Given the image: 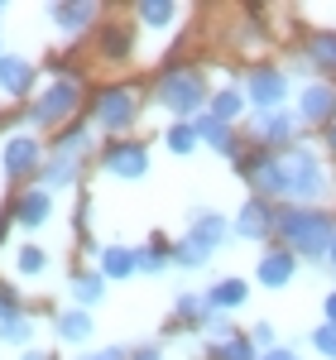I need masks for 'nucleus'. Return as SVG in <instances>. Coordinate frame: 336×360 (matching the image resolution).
<instances>
[{
  "mask_svg": "<svg viewBox=\"0 0 336 360\" xmlns=\"http://www.w3.org/2000/svg\"><path fill=\"white\" fill-rule=\"evenodd\" d=\"M135 360H164V351H159V346H140V351H135Z\"/></svg>",
  "mask_w": 336,
  "mask_h": 360,
  "instance_id": "ea45409f",
  "label": "nucleus"
},
{
  "mask_svg": "<svg viewBox=\"0 0 336 360\" xmlns=\"http://www.w3.org/2000/svg\"><path fill=\"white\" fill-rule=\"evenodd\" d=\"M101 168L111 173V178H125V183H135L149 173V149L135 144V139H120L111 149H101Z\"/></svg>",
  "mask_w": 336,
  "mask_h": 360,
  "instance_id": "1a4fd4ad",
  "label": "nucleus"
},
{
  "mask_svg": "<svg viewBox=\"0 0 336 360\" xmlns=\"http://www.w3.org/2000/svg\"><path fill=\"white\" fill-rule=\"evenodd\" d=\"M10 312H20V307H15V293H5V288H0V322H5Z\"/></svg>",
  "mask_w": 336,
  "mask_h": 360,
  "instance_id": "4c0bfd02",
  "label": "nucleus"
},
{
  "mask_svg": "<svg viewBox=\"0 0 336 360\" xmlns=\"http://www.w3.org/2000/svg\"><path fill=\"white\" fill-rule=\"evenodd\" d=\"M327 149L336 154V125H327Z\"/></svg>",
  "mask_w": 336,
  "mask_h": 360,
  "instance_id": "79ce46f5",
  "label": "nucleus"
},
{
  "mask_svg": "<svg viewBox=\"0 0 336 360\" xmlns=\"http://www.w3.org/2000/svg\"><path fill=\"white\" fill-rule=\"evenodd\" d=\"M53 332L63 336L67 346H86V341H91V312H82V307L58 312V317H53Z\"/></svg>",
  "mask_w": 336,
  "mask_h": 360,
  "instance_id": "6ab92c4d",
  "label": "nucleus"
},
{
  "mask_svg": "<svg viewBox=\"0 0 336 360\" xmlns=\"http://www.w3.org/2000/svg\"><path fill=\"white\" fill-rule=\"evenodd\" d=\"M207 259H212V255H202V250H197L193 240H188V236H183L178 245H173V264H183V269H202Z\"/></svg>",
  "mask_w": 336,
  "mask_h": 360,
  "instance_id": "473e14b6",
  "label": "nucleus"
},
{
  "mask_svg": "<svg viewBox=\"0 0 336 360\" xmlns=\"http://www.w3.org/2000/svg\"><path fill=\"white\" fill-rule=\"evenodd\" d=\"M327 259H332V269H336V240H332V250H327Z\"/></svg>",
  "mask_w": 336,
  "mask_h": 360,
  "instance_id": "c03bdc74",
  "label": "nucleus"
},
{
  "mask_svg": "<svg viewBox=\"0 0 336 360\" xmlns=\"http://www.w3.org/2000/svg\"><path fill=\"white\" fill-rule=\"evenodd\" d=\"M202 336H207L212 346H226V341L235 336V327H231V317H226V312H207V317H202Z\"/></svg>",
  "mask_w": 336,
  "mask_h": 360,
  "instance_id": "7c9ffc66",
  "label": "nucleus"
},
{
  "mask_svg": "<svg viewBox=\"0 0 336 360\" xmlns=\"http://www.w3.org/2000/svg\"><path fill=\"white\" fill-rule=\"evenodd\" d=\"M0 86H5L10 96H25L29 86H34V63H29V58L5 53V58H0Z\"/></svg>",
  "mask_w": 336,
  "mask_h": 360,
  "instance_id": "a211bd4d",
  "label": "nucleus"
},
{
  "mask_svg": "<svg viewBox=\"0 0 336 360\" xmlns=\"http://www.w3.org/2000/svg\"><path fill=\"white\" fill-rule=\"evenodd\" d=\"M0 15H5V5H0Z\"/></svg>",
  "mask_w": 336,
  "mask_h": 360,
  "instance_id": "a18cd8bd",
  "label": "nucleus"
},
{
  "mask_svg": "<svg viewBox=\"0 0 336 360\" xmlns=\"http://www.w3.org/2000/svg\"><path fill=\"white\" fill-rule=\"evenodd\" d=\"M20 360H49V356H44V351H25Z\"/></svg>",
  "mask_w": 336,
  "mask_h": 360,
  "instance_id": "37998d69",
  "label": "nucleus"
},
{
  "mask_svg": "<svg viewBox=\"0 0 336 360\" xmlns=\"http://www.w3.org/2000/svg\"><path fill=\"white\" fill-rule=\"evenodd\" d=\"M86 149H91V130H86V125H77V130H67V135L58 139L53 154H49V164H44V193H53V188H67V183H77Z\"/></svg>",
  "mask_w": 336,
  "mask_h": 360,
  "instance_id": "20e7f679",
  "label": "nucleus"
},
{
  "mask_svg": "<svg viewBox=\"0 0 336 360\" xmlns=\"http://www.w3.org/2000/svg\"><path fill=\"white\" fill-rule=\"evenodd\" d=\"M49 15H53V25L63 29V34H82V29L96 20V5H53Z\"/></svg>",
  "mask_w": 336,
  "mask_h": 360,
  "instance_id": "4be33fe9",
  "label": "nucleus"
},
{
  "mask_svg": "<svg viewBox=\"0 0 336 360\" xmlns=\"http://www.w3.org/2000/svg\"><path fill=\"white\" fill-rule=\"evenodd\" d=\"M125 49H130V34H125V29H111V39H106V53H111V58H125Z\"/></svg>",
  "mask_w": 336,
  "mask_h": 360,
  "instance_id": "c9c22d12",
  "label": "nucleus"
},
{
  "mask_svg": "<svg viewBox=\"0 0 336 360\" xmlns=\"http://www.w3.org/2000/svg\"><path fill=\"white\" fill-rule=\"evenodd\" d=\"M154 96H159L164 111H173L178 120H188V115L202 111V101H207V82H202L197 68H168V72H159Z\"/></svg>",
  "mask_w": 336,
  "mask_h": 360,
  "instance_id": "7ed1b4c3",
  "label": "nucleus"
},
{
  "mask_svg": "<svg viewBox=\"0 0 336 360\" xmlns=\"http://www.w3.org/2000/svg\"><path fill=\"white\" fill-rule=\"evenodd\" d=\"M49 212H53V193H44V188H29V193L15 202V226H25V231H39V226L49 221Z\"/></svg>",
  "mask_w": 336,
  "mask_h": 360,
  "instance_id": "dca6fc26",
  "label": "nucleus"
},
{
  "mask_svg": "<svg viewBox=\"0 0 336 360\" xmlns=\"http://www.w3.org/2000/svg\"><path fill=\"white\" fill-rule=\"evenodd\" d=\"M308 63L317 72H336V29H322L308 39Z\"/></svg>",
  "mask_w": 336,
  "mask_h": 360,
  "instance_id": "412c9836",
  "label": "nucleus"
},
{
  "mask_svg": "<svg viewBox=\"0 0 336 360\" xmlns=\"http://www.w3.org/2000/svg\"><path fill=\"white\" fill-rule=\"evenodd\" d=\"M283 96H288V72H279V68L245 72V101H254V111H279Z\"/></svg>",
  "mask_w": 336,
  "mask_h": 360,
  "instance_id": "0eeeda50",
  "label": "nucleus"
},
{
  "mask_svg": "<svg viewBox=\"0 0 336 360\" xmlns=\"http://www.w3.org/2000/svg\"><path fill=\"white\" fill-rule=\"evenodd\" d=\"M240 111H245V91H240V86H226V91H217V96H212V111H207V115H217V120H226V125H231Z\"/></svg>",
  "mask_w": 336,
  "mask_h": 360,
  "instance_id": "b1692460",
  "label": "nucleus"
},
{
  "mask_svg": "<svg viewBox=\"0 0 336 360\" xmlns=\"http://www.w3.org/2000/svg\"><path fill=\"white\" fill-rule=\"evenodd\" d=\"M212 360H259L250 336H231L226 346H212Z\"/></svg>",
  "mask_w": 336,
  "mask_h": 360,
  "instance_id": "c85d7f7f",
  "label": "nucleus"
},
{
  "mask_svg": "<svg viewBox=\"0 0 336 360\" xmlns=\"http://www.w3.org/2000/svg\"><path fill=\"white\" fill-rule=\"evenodd\" d=\"M327 193H332V178L308 144L279 149V197H288V207H317Z\"/></svg>",
  "mask_w": 336,
  "mask_h": 360,
  "instance_id": "f257e3e1",
  "label": "nucleus"
},
{
  "mask_svg": "<svg viewBox=\"0 0 336 360\" xmlns=\"http://www.w3.org/2000/svg\"><path fill=\"white\" fill-rule=\"evenodd\" d=\"M298 115L312 125H336V82H308L298 96Z\"/></svg>",
  "mask_w": 336,
  "mask_h": 360,
  "instance_id": "9b49d317",
  "label": "nucleus"
},
{
  "mask_svg": "<svg viewBox=\"0 0 336 360\" xmlns=\"http://www.w3.org/2000/svg\"><path fill=\"white\" fill-rule=\"evenodd\" d=\"M250 341H254V351H274V327H269V322H254Z\"/></svg>",
  "mask_w": 336,
  "mask_h": 360,
  "instance_id": "f704fd0d",
  "label": "nucleus"
},
{
  "mask_svg": "<svg viewBox=\"0 0 336 360\" xmlns=\"http://www.w3.org/2000/svg\"><path fill=\"white\" fill-rule=\"evenodd\" d=\"M91 115H96L101 130H130V125L140 120V96H135L130 86H106V91H96Z\"/></svg>",
  "mask_w": 336,
  "mask_h": 360,
  "instance_id": "39448f33",
  "label": "nucleus"
},
{
  "mask_svg": "<svg viewBox=\"0 0 336 360\" xmlns=\"http://www.w3.org/2000/svg\"><path fill=\"white\" fill-rule=\"evenodd\" d=\"M293 274H298V255H293V250H264L259 264H254V278H259L264 288H288Z\"/></svg>",
  "mask_w": 336,
  "mask_h": 360,
  "instance_id": "ddd939ff",
  "label": "nucleus"
},
{
  "mask_svg": "<svg viewBox=\"0 0 336 360\" xmlns=\"http://www.w3.org/2000/svg\"><path fill=\"white\" fill-rule=\"evenodd\" d=\"M322 312H327V322H336V293H327V298H322Z\"/></svg>",
  "mask_w": 336,
  "mask_h": 360,
  "instance_id": "a19ab883",
  "label": "nucleus"
},
{
  "mask_svg": "<svg viewBox=\"0 0 336 360\" xmlns=\"http://www.w3.org/2000/svg\"><path fill=\"white\" fill-rule=\"evenodd\" d=\"M312 346H317L327 360H336V322H322V327L312 332Z\"/></svg>",
  "mask_w": 336,
  "mask_h": 360,
  "instance_id": "72a5a7b5",
  "label": "nucleus"
},
{
  "mask_svg": "<svg viewBox=\"0 0 336 360\" xmlns=\"http://www.w3.org/2000/svg\"><path fill=\"white\" fill-rule=\"evenodd\" d=\"M259 360H303V356L288 351V346H274V351H259Z\"/></svg>",
  "mask_w": 336,
  "mask_h": 360,
  "instance_id": "e433bc0d",
  "label": "nucleus"
},
{
  "mask_svg": "<svg viewBox=\"0 0 336 360\" xmlns=\"http://www.w3.org/2000/svg\"><path fill=\"white\" fill-rule=\"evenodd\" d=\"M173 312H178V322H197V327H202V317H207L212 307H207L202 293H178V298H173Z\"/></svg>",
  "mask_w": 336,
  "mask_h": 360,
  "instance_id": "cd10ccee",
  "label": "nucleus"
},
{
  "mask_svg": "<svg viewBox=\"0 0 336 360\" xmlns=\"http://www.w3.org/2000/svg\"><path fill=\"white\" fill-rule=\"evenodd\" d=\"M250 135H254V144L259 149H274V144H293L298 139V111H254V120H250Z\"/></svg>",
  "mask_w": 336,
  "mask_h": 360,
  "instance_id": "6e6552de",
  "label": "nucleus"
},
{
  "mask_svg": "<svg viewBox=\"0 0 336 360\" xmlns=\"http://www.w3.org/2000/svg\"><path fill=\"white\" fill-rule=\"evenodd\" d=\"M39 139L34 135H10L5 139V154H0V164H5V178H29V173H39Z\"/></svg>",
  "mask_w": 336,
  "mask_h": 360,
  "instance_id": "f8f14e48",
  "label": "nucleus"
},
{
  "mask_svg": "<svg viewBox=\"0 0 336 360\" xmlns=\"http://www.w3.org/2000/svg\"><path fill=\"white\" fill-rule=\"evenodd\" d=\"M44 264H49V255H44L39 245H25L20 255H15V269H20L25 278H39V274H44Z\"/></svg>",
  "mask_w": 336,
  "mask_h": 360,
  "instance_id": "2f4dec72",
  "label": "nucleus"
},
{
  "mask_svg": "<svg viewBox=\"0 0 336 360\" xmlns=\"http://www.w3.org/2000/svg\"><path fill=\"white\" fill-rule=\"evenodd\" d=\"M0 341H10V346H25L34 341V317H25V312H10L5 322H0Z\"/></svg>",
  "mask_w": 336,
  "mask_h": 360,
  "instance_id": "393cba45",
  "label": "nucleus"
},
{
  "mask_svg": "<svg viewBox=\"0 0 336 360\" xmlns=\"http://www.w3.org/2000/svg\"><path fill=\"white\" fill-rule=\"evenodd\" d=\"M235 231H231V221H226L221 212H207V207H197L193 212V226H188V240H193L202 255H217V250L231 240Z\"/></svg>",
  "mask_w": 336,
  "mask_h": 360,
  "instance_id": "9d476101",
  "label": "nucleus"
},
{
  "mask_svg": "<svg viewBox=\"0 0 336 360\" xmlns=\"http://www.w3.org/2000/svg\"><path fill=\"white\" fill-rule=\"evenodd\" d=\"M202 298H207V307H212V312H235V307L250 298V283H245V278H217Z\"/></svg>",
  "mask_w": 336,
  "mask_h": 360,
  "instance_id": "f3484780",
  "label": "nucleus"
},
{
  "mask_svg": "<svg viewBox=\"0 0 336 360\" xmlns=\"http://www.w3.org/2000/svg\"><path fill=\"white\" fill-rule=\"evenodd\" d=\"M86 360H125V351H120V346H106V351H91Z\"/></svg>",
  "mask_w": 336,
  "mask_h": 360,
  "instance_id": "58836bf2",
  "label": "nucleus"
},
{
  "mask_svg": "<svg viewBox=\"0 0 336 360\" xmlns=\"http://www.w3.org/2000/svg\"><path fill=\"white\" fill-rule=\"evenodd\" d=\"M82 106V86H77V77H58L39 101H34V125H58V120H67V115Z\"/></svg>",
  "mask_w": 336,
  "mask_h": 360,
  "instance_id": "423d86ee",
  "label": "nucleus"
},
{
  "mask_svg": "<svg viewBox=\"0 0 336 360\" xmlns=\"http://www.w3.org/2000/svg\"><path fill=\"white\" fill-rule=\"evenodd\" d=\"M96 274L101 278H130V274H140V259H135V250H125V245H106Z\"/></svg>",
  "mask_w": 336,
  "mask_h": 360,
  "instance_id": "aec40b11",
  "label": "nucleus"
},
{
  "mask_svg": "<svg viewBox=\"0 0 336 360\" xmlns=\"http://www.w3.org/2000/svg\"><path fill=\"white\" fill-rule=\"evenodd\" d=\"M135 15H140L144 25H154V29H164L178 20V5H168V0H144V5H135Z\"/></svg>",
  "mask_w": 336,
  "mask_h": 360,
  "instance_id": "bb28decb",
  "label": "nucleus"
},
{
  "mask_svg": "<svg viewBox=\"0 0 336 360\" xmlns=\"http://www.w3.org/2000/svg\"><path fill=\"white\" fill-rule=\"evenodd\" d=\"M274 231L283 236V245L293 255H308V259L327 255L336 240V221L327 212H317V207H283V212H274Z\"/></svg>",
  "mask_w": 336,
  "mask_h": 360,
  "instance_id": "f03ea898",
  "label": "nucleus"
},
{
  "mask_svg": "<svg viewBox=\"0 0 336 360\" xmlns=\"http://www.w3.org/2000/svg\"><path fill=\"white\" fill-rule=\"evenodd\" d=\"M197 144H202V139H197L193 120H178V125H168V149H173L178 159H183V154H193Z\"/></svg>",
  "mask_w": 336,
  "mask_h": 360,
  "instance_id": "c756f323",
  "label": "nucleus"
},
{
  "mask_svg": "<svg viewBox=\"0 0 336 360\" xmlns=\"http://www.w3.org/2000/svg\"><path fill=\"white\" fill-rule=\"evenodd\" d=\"M193 130L202 144H212L217 154H226V159H240V144H235V135H231V125L226 120H217V115H197Z\"/></svg>",
  "mask_w": 336,
  "mask_h": 360,
  "instance_id": "2eb2a0df",
  "label": "nucleus"
},
{
  "mask_svg": "<svg viewBox=\"0 0 336 360\" xmlns=\"http://www.w3.org/2000/svg\"><path fill=\"white\" fill-rule=\"evenodd\" d=\"M135 259H140V274H164L168 264H173V250H168L164 240H154V245L135 250Z\"/></svg>",
  "mask_w": 336,
  "mask_h": 360,
  "instance_id": "a878e982",
  "label": "nucleus"
},
{
  "mask_svg": "<svg viewBox=\"0 0 336 360\" xmlns=\"http://www.w3.org/2000/svg\"><path fill=\"white\" fill-rule=\"evenodd\" d=\"M0 58H5V53H0Z\"/></svg>",
  "mask_w": 336,
  "mask_h": 360,
  "instance_id": "49530a36",
  "label": "nucleus"
},
{
  "mask_svg": "<svg viewBox=\"0 0 336 360\" xmlns=\"http://www.w3.org/2000/svg\"><path fill=\"white\" fill-rule=\"evenodd\" d=\"M231 226H235V236H240V240H264V236L274 231V212L254 197V202H245V207L235 212V221H231Z\"/></svg>",
  "mask_w": 336,
  "mask_h": 360,
  "instance_id": "4468645a",
  "label": "nucleus"
},
{
  "mask_svg": "<svg viewBox=\"0 0 336 360\" xmlns=\"http://www.w3.org/2000/svg\"><path fill=\"white\" fill-rule=\"evenodd\" d=\"M101 298H106V278H101V274H77V278H72V303L82 307V312H86V307H96Z\"/></svg>",
  "mask_w": 336,
  "mask_h": 360,
  "instance_id": "5701e85b",
  "label": "nucleus"
}]
</instances>
